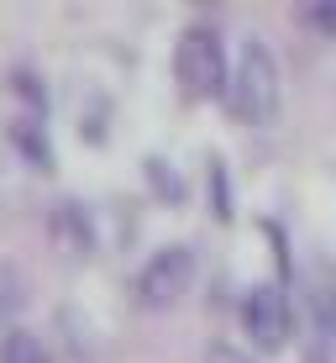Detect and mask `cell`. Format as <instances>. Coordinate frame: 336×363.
Instances as JSON below:
<instances>
[{
  "mask_svg": "<svg viewBox=\"0 0 336 363\" xmlns=\"http://www.w3.org/2000/svg\"><path fill=\"white\" fill-rule=\"evenodd\" d=\"M279 100H284V79H279V58L263 37H247L236 48V64H231V106L242 121L263 127V121L279 116Z\"/></svg>",
  "mask_w": 336,
  "mask_h": 363,
  "instance_id": "obj_1",
  "label": "cell"
},
{
  "mask_svg": "<svg viewBox=\"0 0 336 363\" xmlns=\"http://www.w3.org/2000/svg\"><path fill=\"white\" fill-rule=\"evenodd\" d=\"M173 74H179L184 95H216L226 84V43L221 27L210 21H190L173 43Z\"/></svg>",
  "mask_w": 336,
  "mask_h": 363,
  "instance_id": "obj_2",
  "label": "cell"
},
{
  "mask_svg": "<svg viewBox=\"0 0 336 363\" xmlns=\"http://www.w3.org/2000/svg\"><path fill=\"white\" fill-rule=\"evenodd\" d=\"M190 279H195V247L190 242H163L137 269V300L142 306H173V300L190 290Z\"/></svg>",
  "mask_w": 336,
  "mask_h": 363,
  "instance_id": "obj_3",
  "label": "cell"
},
{
  "mask_svg": "<svg viewBox=\"0 0 336 363\" xmlns=\"http://www.w3.org/2000/svg\"><path fill=\"white\" fill-rule=\"evenodd\" d=\"M242 327L257 347H284V337H289V306H284L279 284H253L242 295Z\"/></svg>",
  "mask_w": 336,
  "mask_h": 363,
  "instance_id": "obj_4",
  "label": "cell"
},
{
  "mask_svg": "<svg viewBox=\"0 0 336 363\" xmlns=\"http://www.w3.org/2000/svg\"><path fill=\"white\" fill-rule=\"evenodd\" d=\"M0 363H47V347H42L37 332L11 327L6 337H0Z\"/></svg>",
  "mask_w": 336,
  "mask_h": 363,
  "instance_id": "obj_5",
  "label": "cell"
},
{
  "mask_svg": "<svg viewBox=\"0 0 336 363\" xmlns=\"http://www.w3.org/2000/svg\"><path fill=\"white\" fill-rule=\"evenodd\" d=\"M315 311H320V327L336 332V269L320 274V284H315Z\"/></svg>",
  "mask_w": 336,
  "mask_h": 363,
  "instance_id": "obj_6",
  "label": "cell"
}]
</instances>
